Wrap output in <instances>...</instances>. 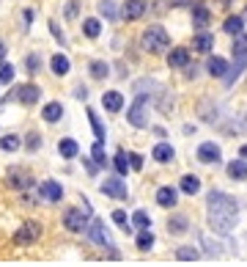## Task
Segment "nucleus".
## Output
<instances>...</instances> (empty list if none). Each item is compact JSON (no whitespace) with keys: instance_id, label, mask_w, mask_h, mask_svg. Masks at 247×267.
Returning <instances> with one entry per match:
<instances>
[{"instance_id":"obj_37","label":"nucleus","mask_w":247,"mask_h":267,"mask_svg":"<svg viewBox=\"0 0 247 267\" xmlns=\"http://www.w3.org/2000/svg\"><path fill=\"white\" fill-rule=\"evenodd\" d=\"M22 141H25V146H22V149H25L28 154H36L39 149L44 146V135H41L39 130H31V132H28L25 138H22Z\"/></svg>"},{"instance_id":"obj_47","label":"nucleus","mask_w":247,"mask_h":267,"mask_svg":"<svg viewBox=\"0 0 247 267\" xmlns=\"http://www.w3.org/2000/svg\"><path fill=\"white\" fill-rule=\"evenodd\" d=\"M82 168H85L88 176H99V171H102V168H99L96 162L91 160V154H88V157H82Z\"/></svg>"},{"instance_id":"obj_53","label":"nucleus","mask_w":247,"mask_h":267,"mask_svg":"<svg viewBox=\"0 0 247 267\" xmlns=\"http://www.w3.org/2000/svg\"><path fill=\"white\" fill-rule=\"evenodd\" d=\"M151 132H154L160 141H165V138H168V130H165V127H151Z\"/></svg>"},{"instance_id":"obj_14","label":"nucleus","mask_w":247,"mask_h":267,"mask_svg":"<svg viewBox=\"0 0 247 267\" xmlns=\"http://www.w3.org/2000/svg\"><path fill=\"white\" fill-rule=\"evenodd\" d=\"M179 196H181L179 188H173V185H162V188H157V193H154V204L160 207V210L173 212L176 207H179Z\"/></svg>"},{"instance_id":"obj_46","label":"nucleus","mask_w":247,"mask_h":267,"mask_svg":"<svg viewBox=\"0 0 247 267\" xmlns=\"http://www.w3.org/2000/svg\"><path fill=\"white\" fill-rule=\"evenodd\" d=\"M63 17H66V20H77L80 17V0H69L66 9H63Z\"/></svg>"},{"instance_id":"obj_45","label":"nucleus","mask_w":247,"mask_h":267,"mask_svg":"<svg viewBox=\"0 0 247 267\" xmlns=\"http://www.w3.org/2000/svg\"><path fill=\"white\" fill-rule=\"evenodd\" d=\"M14 74H17V66L11 61L0 63V85H11L14 83Z\"/></svg>"},{"instance_id":"obj_9","label":"nucleus","mask_w":247,"mask_h":267,"mask_svg":"<svg viewBox=\"0 0 247 267\" xmlns=\"http://www.w3.org/2000/svg\"><path fill=\"white\" fill-rule=\"evenodd\" d=\"M6 100H17L25 108H36L41 102V85L39 83H20L17 88H11V94Z\"/></svg>"},{"instance_id":"obj_17","label":"nucleus","mask_w":247,"mask_h":267,"mask_svg":"<svg viewBox=\"0 0 247 267\" xmlns=\"http://www.w3.org/2000/svg\"><path fill=\"white\" fill-rule=\"evenodd\" d=\"M198 119L203 121V124H220V105L211 100H201L198 102Z\"/></svg>"},{"instance_id":"obj_58","label":"nucleus","mask_w":247,"mask_h":267,"mask_svg":"<svg viewBox=\"0 0 247 267\" xmlns=\"http://www.w3.org/2000/svg\"><path fill=\"white\" fill-rule=\"evenodd\" d=\"M244 20H247V9H244Z\"/></svg>"},{"instance_id":"obj_36","label":"nucleus","mask_w":247,"mask_h":267,"mask_svg":"<svg viewBox=\"0 0 247 267\" xmlns=\"http://www.w3.org/2000/svg\"><path fill=\"white\" fill-rule=\"evenodd\" d=\"M154 105H157V110H160V113L168 116L170 110H173V94H170L168 88H160V91L154 94Z\"/></svg>"},{"instance_id":"obj_7","label":"nucleus","mask_w":247,"mask_h":267,"mask_svg":"<svg viewBox=\"0 0 247 267\" xmlns=\"http://www.w3.org/2000/svg\"><path fill=\"white\" fill-rule=\"evenodd\" d=\"M85 240L91 242V245L102 248V251H107V248L115 245L113 234H110V229H107V223H104L99 215H93V218H91V226H88V231H85Z\"/></svg>"},{"instance_id":"obj_2","label":"nucleus","mask_w":247,"mask_h":267,"mask_svg":"<svg viewBox=\"0 0 247 267\" xmlns=\"http://www.w3.org/2000/svg\"><path fill=\"white\" fill-rule=\"evenodd\" d=\"M154 105V94H135L132 105L127 108V124L135 130H149V110Z\"/></svg>"},{"instance_id":"obj_42","label":"nucleus","mask_w":247,"mask_h":267,"mask_svg":"<svg viewBox=\"0 0 247 267\" xmlns=\"http://www.w3.org/2000/svg\"><path fill=\"white\" fill-rule=\"evenodd\" d=\"M228 135H247V113L242 116H233L231 119V127H228Z\"/></svg>"},{"instance_id":"obj_15","label":"nucleus","mask_w":247,"mask_h":267,"mask_svg":"<svg viewBox=\"0 0 247 267\" xmlns=\"http://www.w3.org/2000/svg\"><path fill=\"white\" fill-rule=\"evenodd\" d=\"M228 69H231V61H228V58H222V55H209L206 58V74H209V77L225 80Z\"/></svg>"},{"instance_id":"obj_33","label":"nucleus","mask_w":247,"mask_h":267,"mask_svg":"<svg viewBox=\"0 0 247 267\" xmlns=\"http://www.w3.org/2000/svg\"><path fill=\"white\" fill-rule=\"evenodd\" d=\"M91 160L96 162L102 171L113 168V157H107V152H104V143H99V141H93V146H91Z\"/></svg>"},{"instance_id":"obj_12","label":"nucleus","mask_w":247,"mask_h":267,"mask_svg":"<svg viewBox=\"0 0 247 267\" xmlns=\"http://www.w3.org/2000/svg\"><path fill=\"white\" fill-rule=\"evenodd\" d=\"M195 160L201 165H222V146L214 141H203L195 149Z\"/></svg>"},{"instance_id":"obj_49","label":"nucleus","mask_w":247,"mask_h":267,"mask_svg":"<svg viewBox=\"0 0 247 267\" xmlns=\"http://www.w3.org/2000/svg\"><path fill=\"white\" fill-rule=\"evenodd\" d=\"M143 154H138V152H129V165H132V171H143Z\"/></svg>"},{"instance_id":"obj_41","label":"nucleus","mask_w":247,"mask_h":267,"mask_svg":"<svg viewBox=\"0 0 247 267\" xmlns=\"http://www.w3.org/2000/svg\"><path fill=\"white\" fill-rule=\"evenodd\" d=\"M132 226H135V231L151 229V226H154V220H151V215L146 212V210H135V212H132Z\"/></svg>"},{"instance_id":"obj_26","label":"nucleus","mask_w":247,"mask_h":267,"mask_svg":"<svg viewBox=\"0 0 247 267\" xmlns=\"http://www.w3.org/2000/svg\"><path fill=\"white\" fill-rule=\"evenodd\" d=\"M225 176L231 182H247V160L236 157V160L225 162Z\"/></svg>"},{"instance_id":"obj_13","label":"nucleus","mask_w":247,"mask_h":267,"mask_svg":"<svg viewBox=\"0 0 247 267\" xmlns=\"http://www.w3.org/2000/svg\"><path fill=\"white\" fill-rule=\"evenodd\" d=\"M198 248L203 251V259H222L225 256L222 237H211V234H206V231H198Z\"/></svg>"},{"instance_id":"obj_32","label":"nucleus","mask_w":247,"mask_h":267,"mask_svg":"<svg viewBox=\"0 0 247 267\" xmlns=\"http://www.w3.org/2000/svg\"><path fill=\"white\" fill-rule=\"evenodd\" d=\"M58 154H61L63 160H77L80 157V143L74 141V138H61V141H58Z\"/></svg>"},{"instance_id":"obj_6","label":"nucleus","mask_w":247,"mask_h":267,"mask_svg":"<svg viewBox=\"0 0 247 267\" xmlns=\"http://www.w3.org/2000/svg\"><path fill=\"white\" fill-rule=\"evenodd\" d=\"M36 176H33L28 168L22 165H11L9 171H6V188L9 190H17V193H28V190L36 188Z\"/></svg>"},{"instance_id":"obj_10","label":"nucleus","mask_w":247,"mask_h":267,"mask_svg":"<svg viewBox=\"0 0 247 267\" xmlns=\"http://www.w3.org/2000/svg\"><path fill=\"white\" fill-rule=\"evenodd\" d=\"M36 193L39 199L44 201V204H61L63 196H66V190H63V185L58 182V179H41L36 185Z\"/></svg>"},{"instance_id":"obj_5","label":"nucleus","mask_w":247,"mask_h":267,"mask_svg":"<svg viewBox=\"0 0 247 267\" xmlns=\"http://www.w3.org/2000/svg\"><path fill=\"white\" fill-rule=\"evenodd\" d=\"M41 237H44V226H41L39 220H22V223L17 226V231L11 234V242H14L17 248H31V245H36Z\"/></svg>"},{"instance_id":"obj_29","label":"nucleus","mask_w":247,"mask_h":267,"mask_svg":"<svg viewBox=\"0 0 247 267\" xmlns=\"http://www.w3.org/2000/svg\"><path fill=\"white\" fill-rule=\"evenodd\" d=\"M173 259H176V262H201L203 251L198 245H179L173 251Z\"/></svg>"},{"instance_id":"obj_20","label":"nucleus","mask_w":247,"mask_h":267,"mask_svg":"<svg viewBox=\"0 0 247 267\" xmlns=\"http://www.w3.org/2000/svg\"><path fill=\"white\" fill-rule=\"evenodd\" d=\"M110 220H113V226L121 231L124 237H135V226H132V215H127V210H121V207H115L113 212H110Z\"/></svg>"},{"instance_id":"obj_52","label":"nucleus","mask_w":247,"mask_h":267,"mask_svg":"<svg viewBox=\"0 0 247 267\" xmlns=\"http://www.w3.org/2000/svg\"><path fill=\"white\" fill-rule=\"evenodd\" d=\"M74 100H80V102L88 100V88H85V85H77V88H74Z\"/></svg>"},{"instance_id":"obj_40","label":"nucleus","mask_w":247,"mask_h":267,"mask_svg":"<svg viewBox=\"0 0 247 267\" xmlns=\"http://www.w3.org/2000/svg\"><path fill=\"white\" fill-rule=\"evenodd\" d=\"M82 36L85 39H99L102 36V22H99L96 17H88V20L82 22Z\"/></svg>"},{"instance_id":"obj_44","label":"nucleus","mask_w":247,"mask_h":267,"mask_svg":"<svg viewBox=\"0 0 247 267\" xmlns=\"http://www.w3.org/2000/svg\"><path fill=\"white\" fill-rule=\"evenodd\" d=\"M231 55H233V58H247V33H239V36H233Z\"/></svg>"},{"instance_id":"obj_16","label":"nucleus","mask_w":247,"mask_h":267,"mask_svg":"<svg viewBox=\"0 0 247 267\" xmlns=\"http://www.w3.org/2000/svg\"><path fill=\"white\" fill-rule=\"evenodd\" d=\"M151 157L154 162H160V165H170V162L176 160V149L170 141H157L154 146H151Z\"/></svg>"},{"instance_id":"obj_48","label":"nucleus","mask_w":247,"mask_h":267,"mask_svg":"<svg viewBox=\"0 0 247 267\" xmlns=\"http://www.w3.org/2000/svg\"><path fill=\"white\" fill-rule=\"evenodd\" d=\"M50 31H52V36H55V42L61 44V47H66V36H63V31L58 28V22H55V20L50 22Z\"/></svg>"},{"instance_id":"obj_19","label":"nucleus","mask_w":247,"mask_h":267,"mask_svg":"<svg viewBox=\"0 0 247 267\" xmlns=\"http://www.w3.org/2000/svg\"><path fill=\"white\" fill-rule=\"evenodd\" d=\"M146 11H149V3H146V0H127V3L121 6V20L135 22V20H140V17H146Z\"/></svg>"},{"instance_id":"obj_24","label":"nucleus","mask_w":247,"mask_h":267,"mask_svg":"<svg viewBox=\"0 0 247 267\" xmlns=\"http://www.w3.org/2000/svg\"><path fill=\"white\" fill-rule=\"evenodd\" d=\"M165 63H168L170 69H184L187 63H192L190 47H173V50L168 53V58H165Z\"/></svg>"},{"instance_id":"obj_34","label":"nucleus","mask_w":247,"mask_h":267,"mask_svg":"<svg viewBox=\"0 0 247 267\" xmlns=\"http://www.w3.org/2000/svg\"><path fill=\"white\" fill-rule=\"evenodd\" d=\"M179 190L184 196H198L201 193V176H195V173H184V176L179 179Z\"/></svg>"},{"instance_id":"obj_31","label":"nucleus","mask_w":247,"mask_h":267,"mask_svg":"<svg viewBox=\"0 0 247 267\" xmlns=\"http://www.w3.org/2000/svg\"><path fill=\"white\" fill-rule=\"evenodd\" d=\"M22 146H25V141H22V135H17V132H3V135H0V152L14 154V152H20Z\"/></svg>"},{"instance_id":"obj_18","label":"nucleus","mask_w":247,"mask_h":267,"mask_svg":"<svg viewBox=\"0 0 247 267\" xmlns=\"http://www.w3.org/2000/svg\"><path fill=\"white\" fill-rule=\"evenodd\" d=\"M135 251L138 253H151L154 251V245H157V234H154V229H140V231H135Z\"/></svg>"},{"instance_id":"obj_22","label":"nucleus","mask_w":247,"mask_h":267,"mask_svg":"<svg viewBox=\"0 0 247 267\" xmlns=\"http://www.w3.org/2000/svg\"><path fill=\"white\" fill-rule=\"evenodd\" d=\"M124 94L121 91H115V88H110V91H102V108H104V113H110V116H115V113H121L124 110Z\"/></svg>"},{"instance_id":"obj_3","label":"nucleus","mask_w":247,"mask_h":267,"mask_svg":"<svg viewBox=\"0 0 247 267\" xmlns=\"http://www.w3.org/2000/svg\"><path fill=\"white\" fill-rule=\"evenodd\" d=\"M140 47L149 55H162L170 50V33L165 31L162 25H149L143 33H140Z\"/></svg>"},{"instance_id":"obj_25","label":"nucleus","mask_w":247,"mask_h":267,"mask_svg":"<svg viewBox=\"0 0 247 267\" xmlns=\"http://www.w3.org/2000/svg\"><path fill=\"white\" fill-rule=\"evenodd\" d=\"M88 77H91L93 83H104V80L110 77V63L102 61V58H91V61H88Z\"/></svg>"},{"instance_id":"obj_1","label":"nucleus","mask_w":247,"mask_h":267,"mask_svg":"<svg viewBox=\"0 0 247 267\" xmlns=\"http://www.w3.org/2000/svg\"><path fill=\"white\" fill-rule=\"evenodd\" d=\"M242 215V204L225 190L211 188L206 196V223L214 237H231Z\"/></svg>"},{"instance_id":"obj_23","label":"nucleus","mask_w":247,"mask_h":267,"mask_svg":"<svg viewBox=\"0 0 247 267\" xmlns=\"http://www.w3.org/2000/svg\"><path fill=\"white\" fill-rule=\"evenodd\" d=\"M190 14H192V28H195V31H206V28H209V22H211L209 6L192 3V6H190Z\"/></svg>"},{"instance_id":"obj_43","label":"nucleus","mask_w":247,"mask_h":267,"mask_svg":"<svg viewBox=\"0 0 247 267\" xmlns=\"http://www.w3.org/2000/svg\"><path fill=\"white\" fill-rule=\"evenodd\" d=\"M99 14H102L104 20H121V11L113 0H102V3H99Z\"/></svg>"},{"instance_id":"obj_39","label":"nucleus","mask_w":247,"mask_h":267,"mask_svg":"<svg viewBox=\"0 0 247 267\" xmlns=\"http://www.w3.org/2000/svg\"><path fill=\"white\" fill-rule=\"evenodd\" d=\"M222 31L228 33V36H239V33H244V17H228L225 22H222Z\"/></svg>"},{"instance_id":"obj_21","label":"nucleus","mask_w":247,"mask_h":267,"mask_svg":"<svg viewBox=\"0 0 247 267\" xmlns=\"http://www.w3.org/2000/svg\"><path fill=\"white\" fill-rule=\"evenodd\" d=\"M63 113H66V108L61 105V100H50L41 105V121L44 124H58L63 119Z\"/></svg>"},{"instance_id":"obj_55","label":"nucleus","mask_w":247,"mask_h":267,"mask_svg":"<svg viewBox=\"0 0 247 267\" xmlns=\"http://www.w3.org/2000/svg\"><path fill=\"white\" fill-rule=\"evenodd\" d=\"M239 157L247 160V143H242V146H239Z\"/></svg>"},{"instance_id":"obj_50","label":"nucleus","mask_w":247,"mask_h":267,"mask_svg":"<svg viewBox=\"0 0 247 267\" xmlns=\"http://www.w3.org/2000/svg\"><path fill=\"white\" fill-rule=\"evenodd\" d=\"M181 72H184V77H187V80H195V77H198V72H201V66H198V63H187V66L181 69Z\"/></svg>"},{"instance_id":"obj_35","label":"nucleus","mask_w":247,"mask_h":267,"mask_svg":"<svg viewBox=\"0 0 247 267\" xmlns=\"http://www.w3.org/2000/svg\"><path fill=\"white\" fill-rule=\"evenodd\" d=\"M129 171H132V165H129V152L127 149H118V152L113 154V173H118V176L127 179Z\"/></svg>"},{"instance_id":"obj_54","label":"nucleus","mask_w":247,"mask_h":267,"mask_svg":"<svg viewBox=\"0 0 247 267\" xmlns=\"http://www.w3.org/2000/svg\"><path fill=\"white\" fill-rule=\"evenodd\" d=\"M22 20H25V28H31V22H33V9H25V11H22Z\"/></svg>"},{"instance_id":"obj_57","label":"nucleus","mask_w":247,"mask_h":267,"mask_svg":"<svg viewBox=\"0 0 247 267\" xmlns=\"http://www.w3.org/2000/svg\"><path fill=\"white\" fill-rule=\"evenodd\" d=\"M190 0H170V6H187Z\"/></svg>"},{"instance_id":"obj_38","label":"nucleus","mask_w":247,"mask_h":267,"mask_svg":"<svg viewBox=\"0 0 247 267\" xmlns=\"http://www.w3.org/2000/svg\"><path fill=\"white\" fill-rule=\"evenodd\" d=\"M41 66H44V58H41V53H28L25 55V72H28V77H36V74L41 72Z\"/></svg>"},{"instance_id":"obj_28","label":"nucleus","mask_w":247,"mask_h":267,"mask_svg":"<svg viewBox=\"0 0 247 267\" xmlns=\"http://www.w3.org/2000/svg\"><path fill=\"white\" fill-rule=\"evenodd\" d=\"M50 72L55 74V77H66L69 72H72V61H69L66 53H55L50 58Z\"/></svg>"},{"instance_id":"obj_4","label":"nucleus","mask_w":247,"mask_h":267,"mask_svg":"<svg viewBox=\"0 0 247 267\" xmlns=\"http://www.w3.org/2000/svg\"><path fill=\"white\" fill-rule=\"evenodd\" d=\"M91 218L93 215L85 210V207H66L61 215V226L63 231H69V234H77V237H85L88 226H91Z\"/></svg>"},{"instance_id":"obj_30","label":"nucleus","mask_w":247,"mask_h":267,"mask_svg":"<svg viewBox=\"0 0 247 267\" xmlns=\"http://www.w3.org/2000/svg\"><path fill=\"white\" fill-rule=\"evenodd\" d=\"M85 116H88V121H91L93 138H96L99 143H104V141H107V127H104V121L99 119V113L93 108H85Z\"/></svg>"},{"instance_id":"obj_8","label":"nucleus","mask_w":247,"mask_h":267,"mask_svg":"<svg viewBox=\"0 0 247 267\" xmlns=\"http://www.w3.org/2000/svg\"><path fill=\"white\" fill-rule=\"evenodd\" d=\"M99 193L107 196V199H113V201H127L129 199V185H127L124 176H118V173H110V176L102 179Z\"/></svg>"},{"instance_id":"obj_51","label":"nucleus","mask_w":247,"mask_h":267,"mask_svg":"<svg viewBox=\"0 0 247 267\" xmlns=\"http://www.w3.org/2000/svg\"><path fill=\"white\" fill-rule=\"evenodd\" d=\"M104 259H110V262H121L124 253L118 251V245H113V248H107V251H104Z\"/></svg>"},{"instance_id":"obj_27","label":"nucleus","mask_w":247,"mask_h":267,"mask_svg":"<svg viewBox=\"0 0 247 267\" xmlns=\"http://www.w3.org/2000/svg\"><path fill=\"white\" fill-rule=\"evenodd\" d=\"M192 50L201 55H209L211 50H214V33L209 31H198L195 36H192Z\"/></svg>"},{"instance_id":"obj_11","label":"nucleus","mask_w":247,"mask_h":267,"mask_svg":"<svg viewBox=\"0 0 247 267\" xmlns=\"http://www.w3.org/2000/svg\"><path fill=\"white\" fill-rule=\"evenodd\" d=\"M165 229H168V237H187L192 231V218L187 212H170L168 220H165Z\"/></svg>"},{"instance_id":"obj_56","label":"nucleus","mask_w":247,"mask_h":267,"mask_svg":"<svg viewBox=\"0 0 247 267\" xmlns=\"http://www.w3.org/2000/svg\"><path fill=\"white\" fill-rule=\"evenodd\" d=\"M6 61V44H3V39H0V63Z\"/></svg>"}]
</instances>
